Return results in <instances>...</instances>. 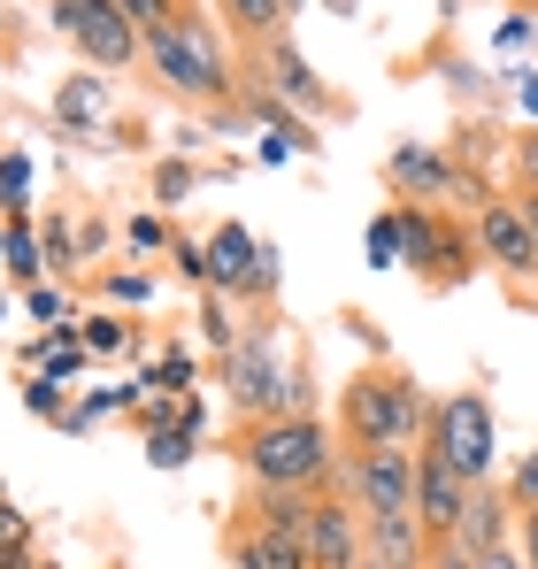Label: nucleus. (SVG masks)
I'll return each instance as SVG.
<instances>
[{
	"label": "nucleus",
	"instance_id": "nucleus-1",
	"mask_svg": "<svg viewBox=\"0 0 538 569\" xmlns=\"http://www.w3.org/2000/svg\"><path fill=\"white\" fill-rule=\"evenodd\" d=\"M339 462H347V439L323 416H269L239 431V470L262 492H331Z\"/></svg>",
	"mask_w": 538,
	"mask_h": 569
},
{
	"label": "nucleus",
	"instance_id": "nucleus-2",
	"mask_svg": "<svg viewBox=\"0 0 538 569\" xmlns=\"http://www.w3.org/2000/svg\"><path fill=\"white\" fill-rule=\"evenodd\" d=\"M162 93L192 100V108H231L239 100V62H231V47L216 39V23L200 16V8H178L170 23H155L147 31V62H139Z\"/></svg>",
	"mask_w": 538,
	"mask_h": 569
},
{
	"label": "nucleus",
	"instance_id": "nucleus-3",
	"mask_svg": "<svg viewBox=\"0 0 538 569\" xmlns=\"http://www.w3.org/2000/svg\"><path fill=\"white\" fill-rule=\"evenodd\" d=\"M216 378H223V400H231V416H239V423L316 416V378H308L300 362H285L277 323H255V331H247V339L216 362Z\"/></svg>",
	"mask_w": 538,
	"mask_h": 569
},
{
	"label": "nucleus",
	"instance_id": "nucleus-4",
	"mask_svg": "<svg viewBox=\"0 0 538 569\" xmlns=\"http://www.w3.org/2000/svg\"><path fill=\"white\" fill-rule=\"evenodd\" d=\"M431 392L400 370H361L347 392H339V439L347 447H424L431 439Z\"/></svg>",
	"mask_w": 538,
	"mask_h": 569
},
{
	"label": "nucleus",
	"instance_id": "nucleus-5",
	"mask_svg": "<svg viewBox=\"0 0 538 569\" xmlns=\"http://www.w3.org/2000/svg\"><path fill=\"white\" fill-rule=\"evenodd\" d=\"M461 485H500V416L485 392H447L431 408V439H424Z\"/></svg>",
	"mask_w": 538,
	"mask_h": 569
},
{
	"label": "nucleus",
	"instance_id": "nucleus-6",
	"mask_svg": "<svg viewBox=\"0 0 538 569\" xmlns=\"http://www.w3.org/2000/svg\"><path fill=\"white\" fill-rule=\"evenodd\" d=\"M47 23L70 39V54L86 70H139L147 62V31L131 16H116V0H47Z\"/></svg>",
	"mask_w": 538,
	"mask_h": 569
},
{
	"label": "nucleus",
	"instance_id": "nucleus-7",
	"mask_svg": "<svg viewBox=\"0 0 538 569\" xmlns=\"http://www.w3.org/2000/svg\"><path fill=\"white\" fill-rule=\"evenodd\" d=\"M331 492H347L361 516H416V447H347Z\"/></svg>",
	"mask_w": 538,
	"mask_h": 569
},
{
	"label": "nucleus",
	"instance_id": "nucleus-8",
	"mask_svg": "<svg viewBox=\"0 0 538 569\" xmlns=\"http://www.w3.org/2000/svg\"><path fill=\"white\" fill-rule=\"evenodd\" d=\"M469 239H477V262L500 270L508 284L538 278V223L524 216V192H492V200L469 216Z\"/></svg>",
	"mask_w": 538,
	"mask_h": 569
},
{
	"label": "nucleus",
	"instance_id": "nucleus-9",
	"mask_svg": "<svg viewBox=\"0 0 538 569\" xmlns=\"http://www.w3.org/2000/svg\"><path fill=\"white\" fill-rule=\"evenodd\" d=\"M385 186L400 192V200H416V208H454L461 162H454L447 139H400V147L385 154Z\"/></svg>",
	"mask_w": 538,
	"mask_h": 569
},
{
	"label": "nucleus",
	"instance_id": "nucleus-10",
	"mask_svg": "<svg viewBox=\"0 0 538 569\" xmlns=\"http://www.w3.org/2000/svg\"><path fill=\"white\" fill-rule=\"evenodd\" d=\"M255 86H269L285 108H300L308 123H316V116H331V86H323V70L292 47V31H285V39H269L262 54H255Z\"/></svg>",
	"mask_w": 538,
	"mask_h": 569
},
{
	"label": "nucleus",
	"instance_id": "nucleus-11",
	"mask_svg": "<svg viewBox=\"0 0 538 569\" xmlns=\"http://www.w3.org/2000/svg\"><path fill=\"white\" fill-rule=\"evenodd\" d=\"M361 547V508L347 492H316V523H308V569H355Z\"/></svg>",
	"mask_w": 538,
	"mask_h": 569
},
{
	"label": "nucleus",
	"instance_id": "nucleus-12",
	"mask_svg": "<svg viewBox=\"0 0 538 569\" xmlns=\"http://www.w3.org/2000/svg\"><path fill=\"white\" fill-rule=\"evenodd\" d=\"M54 123L70 131V139H108L116 131V93H108V70H70L62 86H54Z\"/></svg>",
	"mask_w": 538,
	"mask_h": 569
},
{
	"label": "nucleus",
	"instance_id": "nucleus-13",
	"mask_svg": "<svg viewBox=\"0 0 538 569\" xmlns=\"http://www.w3.org/2000/svg\"><path fill=\"white\" fill-rule=\"evenodd\" d=\"M461 508H469V485H461L431 447H416V523H424L431 539H454Z\"/></svg>",
	"mask_w": 538,
	"mask_h": 569
},
{
	"label": "nucleus",
	"instance_id": "nucleus-14",
	"mask_svg": "<svg viewBox=\"0 0 538 569\" xmlns=\"http://www.w3.org/2000/svg\"><path fill=\"white\" fill-rule=\"evenodd\" d=\"M454 539H461L469 555H492V547H516V500H508L500 485H469V508H461V523H454Z\"/></svg>",
	"mask_w": 538,
	"mask_h": 569
},
{
	"label": "nucleus",
	"instance_id": "nucleus-15",
	"mask_svg": "<svg viewBox=\"0 0 538 569\" xmlns=\"http://www.w3.org/2000/svg\"><path fill=\"white\" fill-rule=\"evenodd\" d=\"M361 547L377 569H431V531L416 516H361Z\"/></svg>",
	"mask_w": 538,
	"mask_h": 569
},
{
	"label": "nucleus",
	"instance_id": "nucleus-16",
	"mask_svg": "<svg viewBox=\"0 0 538 569\" xmlns=\"http://www.w3.org/2000/svg\"><path fill=\"white\" fill-rule=\"evenodd\" d=\"M255 231L247 223H216L208 231V278H216V292H231V300H247L255 308Z\"/></svg>",
	"mask_w": 538,
	"mask_h": 569
},
{
	"label": "nucleus",
	"instance_id": "nucleus-17",
	"mask_svg": "<svg viewBox=\"0 0 538 569\" xmlns=\"http://www.w3.org/2000/svg\"><path fill=\"white\" fill-rule=\"evenodd\" d=\"M23 370H39V378H54V385H70V392H78V378L92 370L86 331H78V323H62V331H39V339L23 347Z\"/></svg>",
	"mask_w": 538,
	"mask_h": 569
},
{
	"label": "nucleus",
	"instance_id": "nucleus-18",
	"mask_svg": "<svg viewBox=\"0 0 538 569\" xmlns=\"http://www.w3.org/2000/svg\"><path fill=\"white\" fill-rule=\"evenodd\" d=\"M247 516H255V531H262V539L308 547V523H316V492H262V485H255Z\"/></svg>",
	"mask_w": 538,
	"mask_h": 569
},
{
	"label": "nucleus",
	"instance_id": "nucleus-19",
	"mask_svg": "<svg viewBox=\"0 0 538 569\" xmlns=\"http://www.w3.org/2000/svg\"><path fill=\"white\" fill-rule=\"evenodd\" d=\"M0 270H8L16 292L47 284V239H39V223H31V216H0Z\"/></svg>",
	"mask_w": 538,
	"mask_h": 569
},
{
	"label": "nucleus",
	"instance_id": "nucleus-20",
	"mask_svg": "<svg viewBox=\"0 0 538 569\" xmlns=\"http://www.w3.org/2000/svg\"><path fill=\"white\" fill-rule=\"evenodd\" d=\"M439 247H447V208H416L400 200V270H439Z\"/></svg>",
	"mask_w": 538,
	"mask_h": 569
},
{
	"label": "nucleus",
	"instance_id": "nucleus-21",
	"mask_svg": "<svg viewBox=\"0 0 538 569\" xmlns=\"http://www.w3.org/2000/svg\"><path fill=\"white\" fill-rule=\"evenodd\" d=\"M192 331H200V347L223 362V355L247 339V323H239V300H231V292H192Z\"/></svg>",
	"mask_w": 538,
	"mask_h": 569
},
{
	"label": "nucleus",
	"instance_id": "nucleus-22",
	"mask_svg": "<svg viewBox=\"0 0 538 569\" xmlns=\"http://www.w3.org/2000/svg\"><path fill=\"white\" fill-rule=\"evenodd\" d=\"M78 331H86L92 362H116V355H147V339L131 331V316H123V308H92V316H78Z\"/></svg>",
	"mask_w": 538,
	"mask_h": 569
},
{
	"label": "nucleus",
	"instance_id": "nucleus-23",
	"mask_svg": "<svg viewBox=\"0 0 538 569\" xmlns=\"http://www.w3.org/2000/svg\"><path fill=\"white\" fill-rule=\"evenodd\" d=\"M223 16H231V31L262 54L269 39H285L292 31V16H285V0H223Z\"/></svg>",
	"mask_w": 538,
	"mask_h": 569
},
{
	"label": "nucleus",
	"instance_id": "nucleus-24",
	"mask_svg": "<svg viewBox=\"0 0 538 569\" xmlns=\"http://www.w3.org/2000/svg\"><path fill=\"white\" fill-rule=\"evenodd\" d=\"M231 569H308V547L262 539V531L247 523V531H231Z\"/></svg>",
	"mask_w": 538,
	"mask_h": 569
},
{
	"label": "nucleus",
	"instance_id": "nucleus-25",
	"mask_svg": "<svg viewBox=\"0 0 538 569\" xmlns=\"http://www.w3.org/2000/svg\"><path fill=\"white\" fill-rule=\"evenodd\" d=\"M147 370V392H200V355L192 347H162L155 362H139Z\"/></svg>",
	"mask_w": 538,
	"mask_h": 569
},
{
	"label": "nucleus",
	"instance_id": "nucleus-26",
	"mask_svg": "<svg viewBox=\"0 0 538 569\" xmlns=\"http://www.w3.org/2000/svg\"><path fill=\"white\" fill-rule=\"evenodd\" d=\"M39 239H47V278H78V270H86V247H78V223H62V216H47V223H39Z\"/></svg>",
	"mask_w": 538,
	"mask_h": 569
},
{
	"label": "nucleus",
	"instance_id": "nucleus-27",
	"mask_svg": "<svg viewBox=\"0 0 538 569\" xmlns=\"http://www.w3.org/2000/svg\"><path fill=\"white\" fill-rule=\"evenodd\" d=\"M361 254H369V270H400V200L369 216V231H361Z\"/></svg>",
	"mask_w": 538,
	"mask_h": 569
},
{
	"label": "nucleus",
	"instance_id": "nucleus-28",
	"mask_svg": "<svg viewBox=\"0 0 538 569\" xmlns=\"http://www.w3.org/2000/svg\"><path fill=\"white\" fill-rule=\"evenodd\" d=\"M439 78H447L461 100H485V108H500V100H508V78H485V70H477V62H461V54L439 62Z\"/></svg>",
	"mask_w": 538,
	"mask_h": 569
},
{
	"label": "nucleus",
	"instance_id": "nucleus-29",
	"mask_svg": "<svg viewBox=\"0 0 538 569\" xmlns=\"http://www.w3.org/2000/svg\"><path fill=\"white\" fill-rule=\"evenodd\" d=\"M23 408H31L39 423H54V431H62L78 400H70V385H54V378H39V370H23Z\"/></svg>",
	"mask_w": 538,
	"mask_h": 569
},
{
	"label": "nucleus",
	"instance_id": "nucleus-30",
	"mask_svg": "<svg viewBox=\"0 0 538 569\" xmlns=\"http://www.w3.org/2000/svg\"><path fill=\"white\" fill-rule=\"evenodd\" d=\"M0 216H31V154H0Z\"/></svg>",
	"mask_w": 538,
	"mask_h": 569
},
{
	"label": "nucleus",
	"instance_id": "nucleus-31",
	"mask_svg": "<svg viewBox=\"0 0 538 569\" xmlns=\"http://www.w3.org/2000/svg\"><path fill=\"white\" fill-rule=\"evenodd\" d=\"M200 186V162L192 154H170V162H155V208H185V192Z\"/></svg>",
	"mask_w": 538,
	"mask_h": 569
},
{
	"label": "nucleus",
	"instance_id": "nucleus-32",
	"mask_svg": "<svg viewBox=\"0 0 538 569\" xmlns=\"http://www.w3.org/2000/svg\"><path fill=\"white\" fill-rule=\"evenodd\" d=\"M16 300H23V316H31V323H47V331L78 323V308H70V292H62V284H31V292H16Z\"/></svg>",
	"mask_w": 538,
	"mask_h": 569
},
{
	"label": "nucleus",
	"instance_id": "nucleus-33",
	"mask_svg": "<svg viewBox=\"0 0 538 569\" xmlns=\"http://www.w3.org/2000/svg\"><path fill=\"white\" fill-rule=\"evenodd\" d=\"M100 292H108V308H147L155 300V270H100Z\"/></svg>",
	"mask_w": 538,
	"mask_h": 569
},
{
	"label": "nucleus",
	"instance_id": "nucleus-34",
	"mask_svg": "<svg viewBox=\"0 0 538 569\" xmlns=\"http://www.w3.org/2000/svg\"><path fill=\"white\" fill-rule=\"evenodd\" d=\"M170 270H178L185 292H216V278H208V239H178L170 247Z\"/></svg>",
	"mask_w": 538,
	"mask_h": 569
},
{
	"label": "nucleus",
	"instance_id": "nucleus-35",
	"mask_svg": "<svg viewBox=\"0 0 538 569\" xmlns=\"http://www.w3.org/2000/svg\"><path fill=\"white\" fill-rule=\"evenodd\" d=\"M192 455H200L192 431H147V462L155 470H192Z\"/></svg>",
	"mask_w": 538,
	"mask_h": 569
},
{
	"label": "nucleus",
	"instance_id": "nucleus-36",
	"mask_svg": "<svg viewBox=\"0 0 538 569\" xmlns=\"http://www.w3.org/2000/svg\"><path fill=\"white\" fill-rule=\"evenodd\" d=\"M123 247H131V254H170L178 239H170L162 208H147V216H131V223H123Z\"/></svg>",
	"mask_w": 538,
	"mask_h": 569
},
{
	"label": "nucleus",
	"instance_id": "nucleus-37",
	"mask_svg": "<svg viewBox=\"0 0 538 569\" xmlns=\"http://www.w3.org/2000/svg\"><path fill=\"white\" fill-rule=\"evenodd\" d=\"M500 492H508L516 508H538V447H524V455L508 462V477H500Z\"/></svg>",
	"mask_w": 538,
	"mask_h": 569
},
{
	"label": "nucleus",
	"instance_id": "nucleus-38",
	"mask_svg": "<svg viewBox=\"0 0 538 569\" xmlns=\"http://www.w3.org/2000/svg\"><path fill=\"white\" fill-rule=\"evenodd\" d=\"M0 555H31V516L8 500V485H0Z\"/></svg>",
	"mask_w": 538,
	"mask_h": 569
},
{
	"label": "nucleus",
	"instance_id": "nucleus-39",
	"mask_svg": "<svg viewBox=\"0 0 538 569\" xmlns=\"http://www.w3.org/2000/svg\"><path fill=\"white\" fill-rule=\"evenodd\" d=\"M178 8H185V0H116V16H131L139 31H155V23H170Z\"/></svg>",
	"mask_w": 538,
	"mask_h": 569
},
{
	"label": "nucleus",
	"instance_id": "nucleus-40",
	"mask_svg": "<svg viewBox=\"0 0 538 569\" xmlns=\"http://www.w3.org/2000/svg\"><path fill=\"white\" fill-rule=\"evenodd\" d=\"M516 178H524V192H538V123L516 131Z\"/></svg>",
	"mask_w": 538,
	"mask_h": 569
},
{
	"label": "nucleus",
	"instance_id": "nucleus-41",
	"mask_svg": "<svg viewBox=\"0 0 538 569\" xmlns=\"http://www.w3.org/2000/svg\"><path fill=\"white\" fill-rule=\"evenodd\" d=\"M508 100L524 123H538V70H508Z\"/></svg>",
	"mask_w": 538,
	"mask_h": 569
},
{
	"label": "nucleus",
	"instance_id": "nucleus-42",
	"mask_svg": "<svg viewBox=\"0 0 538 569\" xmlns=\"http://www.w3.org/2000/svg\"><path fill=\"white\" fill-rule=\"evenodd\" d=\"M485 555H469L461 539H431V569H477Z\"/></svg>",
	"mask_w": 538,
	"mask_h": 569
},
{
	"label": "nucleus",
	"instance_id": "nucleus-43",
	"mask_svg": "<svg viewBox=\"0 0 538 569\" xmlns=\"http://www.w3.org/2000/svg\"><path fill=\"white\" fill-rule=\"evenodd\" d=\"M255 162L285 170V162H300V154H292V139H277V131H255Z\"/></svg>",
	"mask_w": 538,
	"mask_h": 569
},
{
	"label": "nucleus",
	"instance_id": "nucleus-44",
	"mask_svg": "<svg viewBox=\"0 0 538 569\" xmlns=\"http://www.w3.org/2000/svg\"><path fill=\"white\" fill-rule=\"evenodd\" d=\"M516 555L538 569V508H516Z\"/></svg>",
	"mask_w": 538,
	"mask_h": 569
},
{
	"label": "nucleus",
	"instance_id": "nucleus-45",
	"mask_svg": "<svg viewBox=\"0 0 538 569\" xmlns=\"http://www.w3.org/2000/svg\"><path fill=\"white\" fill-rule=\"evenodd\" d=\"M531 39H538V23H531V16H508L492 47H500V54H516V47H531Z\"/></svg>",
	"mask_w": 538,
	"mask_h": 569
},
{
	"label": "nucleus",
	"instance_id": "nucleus-46",
	"mask_svg": "<svg viewBox=\"0 0 538 569\" xmlns=\"http://www.w3.org/2000/svg\"><path fill=\"white\" fill-rule=\"evenodd\" d=\"M477 569H531V562H524L516 547H492V555H485V562H477Z\"/></svg>",
	"mask_w": 538,
	"mask_h": 569
},
{
	"label": "nucleus",
	"instance_id": "nucleus-47",
	"mask_svg": "<svg viewBox=\"0 0 538 569\" xmlns=\"http://www.w3.org/2000/svg\"><path fill=\"white\" fill-rule=\"evenodd\" d=\"M323 8H331V16H355V0H323Z\"/></svg>",
	"mask_w": 538,
	"mask_h": 569
},
{
	"label": "nucleus",
	"instance_id": "nucleus-48",
	"mask_svg": "<svg viewBox=\"0 0 538 569\" xmlns=\"http://www.w3.org/2000/svg\"><path fill=\"white\" fill-rule=\"evenodd\" d=\"M8 300H16V284H8V278H0V316H8Z\"/></svg>",
	"mask_w": 538,
	"mask_h": 569
},
{
	"label": "nucleus",
	"instance_id": "nucleus-49",
	"mask_svg": "<svg viewBox=\"0 0 538 569\" xmlns=\"http://www.w3.org/2000/svg\"><path fill=\"white\" fill-rule=\"evenodd\" d=\"M300 8H308V0H285V16H300Z\"/></svg>",
	"mask_w": 538,
	"mask_h": 569
},
{
	"label": "nucleus",
	"instance_id": "nucleus-50",
	"mask_svg": "<svg viewBox=\"0 0 538 569\" xmlns=\"http://www.w3.org/2000/svg\"><path fill=\"white\" fill-rule=\"evenodd\" d=\"M355 569H377V562H369V555H361V562H355Z\"/></svg>",
	"mask_w": 538,
	"mask_h": 569
},
{
	"label": "nucleus",
	"instance_id": "nucleus-51",
	"mask_svg": "<svg viewBox=\"0 0 538 569\" xmlns=\"http://www.w3.org/2000/svg\"><path fill=\"white\" fill-rule=\"evenodd\" d=\"M8 562H16V555H0V569H8Z\"/></svg>",
	"mask_w": 538,
	"mask_h": 569
}]
</instances>
